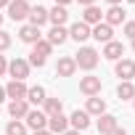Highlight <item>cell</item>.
<instances>
[{"label":"cell","mask_w":135,"mask_h":135,"mask_svg":"<svg viewBox=\"0 0 135 135\" xmlns=\"http://www.w3.org/2000/svg\"><path fill=\"white\" fill-rule=\"evenodd\" d=\"M50 50H53V45H50L48 40H37V42H35V48H32V53H37V56H42V58H48V56H50Z\"/></svg>","instance_id":"obj_26"},{"label":"cell","mask_w":135,"mask_h":135,"mask_svg":"<svg viewBox=\"0 0 135 135\" xmlns=\"http://www.w3.org/2000/svg\"><path fill=\"white\" fill-rule=\"evenodd\" d=\"M24 119H27V127H32L35 132H37V130H48V117H45V111H40V109H35V111L29 109V114H27Z\"/></svg>","instance_id":"obj_6"},{"label":"cell","mask_w":135,"mask_h":135,"mask_svg":"<svg viewBox=\"0 0 135 135\" xmlns=\"http://www.w3.org/2000/svg\"><path fill=\"white\" fill-rule=\"evenodd\" d=\"M19 37H21V42H29V45H35L37 40H42L40 29H37V27H32V24H24V27L19 29Z\"/></svg>","instance_id":"obj_16"},{"label":"cell","mask_w":135,"mask_h":135,"mask_svg":"<svg viewBox=\"0 0 135 135\" xmlns=\"http://www.w3.org/2000/svg\"><path fill=\"white\" fill-rule=\"evenodd\" d=\"M85 111H88V114H95V117H101V114H106V101H103V98H98V95H90V98H88V106H85Z\"/></svg>","instance_id":"obj_18"},{"label":"cell","mask_w":135,"mask_h":135,"mask_svg":"<svg viewBox=\"0 0 135 135\" xmlns=\"http://www.w3.org/2000/svg\"><path fill=\"white\" fill-rule=\"evenodd\" d=\"M61 135H80L77 130H66V132H61Z\"/></svg>","instance_id":"obj_35"},{"label":"cell","mask_w":135,"mask_h":135,"mask_svg":"<svg viewBox=\"0 0 135 135\" xmlns=\"http://www.w3.org/2000/svg\"><path fill=\"white\" fill-rule=\"evenodd\" d=\"M69 124H72V127H74L77 132H82V130H88V127H90V114H88V111H80V109H77V111H74V114L69 117Z\"/></svg>","instance_id":"obj_13"},{"label":"cell","mask_w":135,"mask_h":135,"mask_svg":"<svg viewBox=\"0 0 135 135\" xmlns=\"http://www.w3.org/2000/svg\"><path fill=\"white\" fill-rule=\"evenodd\" d=\"M29 3H27V0H11V3H8V16L13 19V21H24L27 16H29Z\"/></svg>","instance_id":"obj_2"},{"label":"cell","mask_w":135,"mask_h":135,"mask_svg":"<svg viewBox=\"0 0 135 135\" xmlns=\"http://www.w3.org/2000/svg\"><path fill=\"white\" fill-rule=\"evenodd\" d=\"M101 19H103V13H101V8H98V6H88V8H85V13H82V21H85L88 27H90V24H93V27H95V24H101Z\"/></svg>","instance_id":"obj_20"},{"label":"cell","mask_w":135,"mask_h":135,"mask_svg":"<svg viewBox=\"0 0 135 135\" xmlns=\"http://www.w3.org/2000/svg\"><path fill=\"white\" fill-rule=\"evenodd\" d=\"M45 117H56V114H61L64 111V103H61V98H45Z\"/></svg>","instance_id":"obj_24"},{"label":"cell","mask_w":135,"mask_h":135,"mask_svg":"<svg viewBox=\"0 0 135 135\" xmlns=\"http://www.w3.org/2000/svg\"><path fill=\"white\" fill-rule=\"evenodd\" d=\"M27 19H29V24H32V27H37V29H40V27L48 21V8L35 6V8H29V16H27Z\"/></svg>","instance_id":"obj_15"},{"label":"cell","mask_w":135,"mask_h":135,"mask_svg":"<svg viewBox=\"0 0 135 135\" xmlns=\"http://www.w3.org/2000/svg\"><path fill=\"white\" fill-rule=\"evenodd\" d=\"M35 135H53V132H48V130H37Z\"/></svg>","instance_id":"obj_36"},{"label":"cell","mask_w":135,"mask_h":135,"mask_svg":"<svg viewBox=\"0 0 135 135\" xmlns=\"http://www.w3.org/2000/svg\"><path fill=\"white\" fill-rule=\"evenodd\" d=\"M11 3V0H0V8H3V6H8Z\"/></svg>","instance_id":"obj_39"},{"label":"cell","mask_w":135,"mask_h":135,"mask_svg":"<svg viewBox=\"0 0 135 135\" xmlns=\"http://www.w3.org/2000/svg\"><path fill=\"white\" fill-rule=\"evenodd\" d=\"M130 3H135V0H130Z\"/></svg>","instance_id":"obj_43"},{"label":"cell","mask_w":135,"mask_h":135,"mask_svg":"<svg viewBox=\"0 0 135 135\" xmlns=\"http://www.w3.org/2000/svg\"><path fill=\"white\" fill-rule=\"evenodd\" d=\"M66 19H69V11H66L64 6H53V11H48V21L53 27H64Z\"/></svg>","instance_id":"obj_14"},{"label":"cell","mask_w":135,"mask_h":135,"mask_svg":"<svg viewBox=\"0 0 135 135\" xmlns=\"http://www.w3.org/2000/svg\"><path fill=\"white\" fill-rule=\"evenodd\" d=\"M29 64H32V66H37V69H42V66H45V58H42V56H37V53H29Z\"/></svg>","instance_id":"obj_28"},{"label":"cell","mask_w":135,"mask_h":135,"mask_svg":"<svg viewBox=\"0 0 135 135\" xmlns=\"http://www.w3.org/2000/svg\"><path fill=\"white\" fill-rule=\"evenodd\" d=\"M8 114H11L13 119H24V117L29 114V103H27V101H11Z\"/></svg>","instance_id":"obj_21"},{"label":"cell","mask_w":135,"mask_h":135,"mask_svg":"<svg viewBox=\"0 0 135 135\" xmlns=\"http://www.w3.org/2000/svg\"><path fill=\"white\" fill-rule=\"evenodd\" d=\"M80 93H85L88 98H90V95H98V93H101V77H93V74L82 77V80H80Z\"/></svg>","instance_id":"obj_7"},{"label":"cell","mask_w":135,"mask_h":135,"mask_svg":"<svg viewBox=\"0 0 135 135\" xmlns=\"http://www.w3.org/2000/svg\"><path fill=\"white\" fill-rule=\"evenodd\" d=\"M69 3H72V0H56V6H64V8L69 6Z\"/></svg>","instance_id":"obj_34"},{"label":"cell","mask_w":135,"mask_h":135,"mask_svg":"<svg viewBox=\"0 0 135 135\" xmlns=\"http://www.w3.org/2000/svg\"><path fill=\"white\" fill-rule=\"evenodd\" d=\"M66 40H69V29H64V27H53L48 32V42L50 45H64Z\"/></svg>","instance_id":"obj_19"},{"label":"cell","mask_w":135,"mask_h":135,"mask_svg":"<svg viewBox=\"0 0 135 135\" xmlns=\"http://www.w3.org/2000/svg\"><path fill=\"white\" fill-rule=\"evenodd\" d=\"M77 3H80V6H85V8H88V6H95V0H77Z\"/></svg>","instance_id":"obj_33"},{"label":"cell","mask_w":135,"mask_h":135,"mask_svg":"<svg viewBox=\"0 0 135 135\" xmlns=\"http://www.w3.org/2000/svg\"><path fill=\"white\" fill-rule=\"evenodd\" d=\"M132 106H135V95H132Z\"/></svg>","instance_id":"obj_42"},{"label":"cell","mask_w":135,"mask_h":135,"mask_svg":"<svg viewBox=\"0 0 135 135\" xmlns=\"http://www.w3.org/2000/svg\"><path fill=\"white\" fill-rule=\"evenodd\" d=\"M27 85L24 82H19V80H11L8 85H6V98H11V101H27Z\"/></svg>","instance_id":"obj_5"},{"label":"cell","mask_w":135,"mask_h":135,"mask_svg":"<svg viewBox=\"0 0 135 135\" xmlns=\"http://www.w3.org/2000/svg\"><path fill=\"white\" fill-rule=\"evenodd\" d=\"M11 45V35L8 32H3V29H0V50H6Z\"/></svg>","instance_id":"obj_29"},{"label":"cell","mask_w":135,"mask_h":135,"mask_svg":"<svg viewBox=\"0 0 135 135\" xmlns=\"http://www.w3.org/2000/svg\"><path fill=\"white\" fill-rule=\"evenodd\" d=\"M74 64L80 66V69H85V72L95 69L98 66V50L95 48H80V53L74 56Z\"/></svg>","instance_id":"obj_1"},{"label":"cell","mask_w":135,"mask_h":135,"mask_svg":"<svg viewBox=\"0 0 135 135\" xmlns=\"http://www.w3.org/2000/svg\"><path fill=\"white\" fill-rule=\"evenodd\" d=\"M8 72H11L13 80L24 82V80L29 77V61H24V58H13V61L8 64Z\"/></svg>","instance_id":"obj_3"},{"label":"cell","mask_w":135,"mask_h":135,"mask_svg":"<svg viewBox=\"0 0 135 135\" xmlns=\"http://www.w3.org/2000/svg\"><path fill=\"white\" fill-rule=\"evenodd\" d=\"M69 37H72V40H77V42H85V40L90 37V27H88L85 21H77V24H72Z\"/></svg>","instance_id":"obj_17"},{"label":"cell","mask_w":135,"mask_h":135,"mask_svg":"<svg viewBox=\"0 0 135 135\" xmlns=\"http://www.w3.org/2000/svg\"><path fill=\"white\" fill-rule=\"evenodd\" d=\"M114 127H119V124H117V117H114V114H101V117H98V130H101V135L111 132Z\"/></svg>","instance_id":"obj_22"},{"label":"cell","mask_w":135,"mask_h":135,"mask_svg":"<svg viewBox=\"0 0 135 135\" xmlns=\"http://www.w3.org/2000/svg\"><path fill=\"white\" fill-rule=\"evenodd\" d=\"M124 16H127V13H124L122 6H111V8L103 13V21H106L109 27H117V24H124Z\"/></svg>","instance_id":"obj_10"},{"label":"cell","mask_w":135,"mask_h":135,"mask_svg":"<svg viewBox=\"0 0 135 135\" xmlns=\"http://www.w3.org/2000/svg\"><path fill=\"white\" fill-rule=\"evenodd\" d=\"M0 101H6V88H0Z\"/></svg>","instance_id":"obj_37"},{"label":"cell","mask_w":135,"mask_h":135,"mask_svg":"<svg viewBox=\"0 0 135 135\" xmlns=\"http://www.w3.org/2000/svg\"><path fill=\"white\" fill-rule=\"evenodd\" d=\"M66 130H69V119H66L64 114H56V117H48V132H66Z\"/></svg>","instance_id":"obj_11"},{"label":"cell","mask_w":135,"mask_h":135,"mask_svg":"<svg viewBox=\"0 0 135 135\" xmlns=\"http://www.w3.org/2000/svg\"><path fill=\"white\" fill-rule=\"evenodd\" d=\"M124 35L130 40H135V21H124Z\"/></svg>","instance_id":"obj_30"},{"label":"cell","mask_w":135,"mask_h":135,"mask_svg":"<svg viewBox=\"0 0 135 135\" xmlns=\"http://www.w3.org/2000/svg\"><path fill=\"white\" fill-rule=\"evenodd\" d=\"M132 95H135L132 82H119V85H117V98H119V101H132Z\"/></svg>","instance_id":"obj_25"},{"label":"cell","mask_w":135,"mask_h":135,"mask_svg":"<svg viewBox=\"0 0 135 135\" xmlns=\"http://www.w3.org/2000/svg\"><path fill=\"white\" fill-rule=\"evenodd\" d=\"M114 72H117V77H122V82H132L135 80V61H130V58L117 61Z\"/></svg>","instance_id":"obj_4"},{"label":"cell","mask_w":135,"mask_h":135,"mask_svg":"<svg viewBox=\"0 0 135 135\" xmlns=\"http://www.w3.org/2000/svg\"><path fill=\"white\" fill-rule=\"evenodd\" d=\"M8 72V61H6V56H0V77H3Z\"/></svg>","instance_id":"obj_31"},{"label":"cell","mask_w":135,"mask_h":135,"mask_svg":"<svg viewBox=\"0 0 135 135\" xmlns=\"http://www.w3.org/2000/svg\"><path fill=\"white\" fill-rule=\"evenodd\" d=\"M45 98H48V95H45V88H40V85H35V88L27 90V101H29V103H37V106H40V103H45Z\"/></svg>","instance_id":"obj_23"},{"label":"cell","mask_w":135,"mask_h":135,"mask_svg":"<svg viewBox=\"0 0 135 135\" xmlns=\"http://www.w3.org/2000/svg\"><path fill=\"white\" fill-rule=\"evenodd\" d=\"M106 3H111V6H119V3H122V0H106Z\"/></svg>","instance_id":"obj_38"},{"label":"cell","mask_w":135,"mask_h":135,"mask_svg":"<svg viewBox=\"0 0 135 135\" xmlns=\"http://www.w3.org/2000/svg\"><path fill=\"white\" fill-rule=\"evenodd\" d=\"M106 135H127V132H124L122 127H114V130H111V132H106Z\"/></svg>","instance_id":"obj_32"},{"label":"cell","mask_w":135,"mask_h":135,"mask_svg":"<svg viewBox=\"0 0 135 135\" xmlns=\"http://www.w3.org/2000/svg\"><path fill=\"white\" fill-rule=\"evenodd\" d=\"M0 24H3V13H0Z\"/></svg>","instance_id":"obj_40"},{"label":"cell","mask_w":135,"mask_h":135,"mask_svg":"<svg viewBox=\"0 0 135 135\" xmlns=\"http://www.w3.org/2000/svg\"><path fill=\"white\" fill-rule=\"evenodd\" d=\"M74 72H77L74 58H72V56H61L58 64H56V74H58V77H72Z\"/></svg>","instance_id":"obj_9"},{"label":"cell","mask_w":135,"mask_h":135,"mask_svg":"<svg viewBox=\"0 0 135 135\" xmlns=\"http://www.w3.org/2000/svg\"><path fill=\"white\" fill-rule=\"evenodd\" d=\"M122 53H124V45L122 42H117V40H111V42H106L103 45V58H109V61H119L122 58Z\"/></svg>","instance_id":"obj_12"},{"label":"cell","mask_w":135,"mask_h":135,"mask_svg":"<svg viewBox=\"0 0 135 135\" xmlns=\"http://www.w3.org/2000/svg\"><path fill=\"white\" fill-rule=\"evenodd\" d=\"M90 37H95L98 42H111V37H114V27H109L106 21H101V24H95L93 29H90Z\"/></svg>","instance_id":"obj_8"},{"label":"cell","mask_w":135,"mask_h":135,"mask_svg":"<svg viewBox=\"0 0 135 135\" xmlns=\"http://www.w3.org/2000/svg\"><path fill=\"white\" fill-rule=\"evenodd\" d=\"M6 135H27V124H21L19 119H13V122L6 124Z\"/></svg>","instance_id":"obj_27"},{"label":"cell","mask_w":135,"mask_h":135,"mask_svg":"<svg viewBox=\"0 0 135 135\" xmlns=\"http://www.w3.org/2000/svg\"><path fill=\"white\" fill-rule=\"evenodd\" d=\"M132 50H135V40H132Z\"/></svg>","instance_id":"obj_41"}]
</instances>
